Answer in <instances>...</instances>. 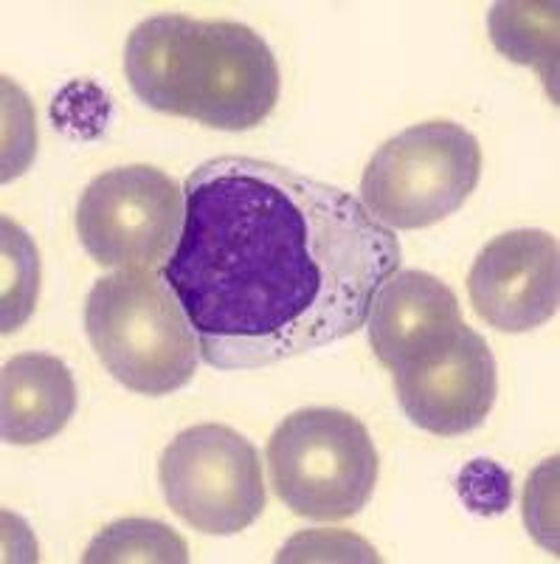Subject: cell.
I'll use <instances>...</instances> for the list:
<instances>
[{"label":"cell","instance_id":"16","mask_svg":"<svg viewBox=\"0 0 560 564\" xmlns=\"http://www.w3.org/2000/svg\"><path fill=\"white\" fill-rule=\"evenodd\" d=\"M554 475H558V457L543 463L527 482L524 494V522L529 533L541 542L547 551L558 553V520H554Z\"/></svg>","mask_w":560,"mask_h":564},{"label":"cell","instance_id":"2","mask_svg":"<svg viewBox=\"0 0 560 564\" xmlns=\"http://www.w3.org/2000/svg\"><path fill=\"white\" fill-rule=\"evenodd\" d=\"M124 77L147 108L229 133L260 128L279 99L274 52L234 20H141L124 45Z\"/></svg>","mask_w":560,"mask_h":564},{"label":"cell","instance_id":"6","mask_svg":"<svg viewBox=\"0 0 560 564\" xmlns=\"http://www.w3.org/2000/svg\"><path fill=\"white\" fill-rule=\"evenodd\" d=\"M166 506L189 528L231 536L265 511V480L254 443L223 423L180 432L158 460Z\"/></svg>","mask_w":560,"mask_h":564},{"label":"cell","instance_id":"9","mask_svg":"<svg viewBox=\"0 0 560 564\" xmlns=\"http://www.w3.org/2000/svg\"><path fill=\"white\" fill-rule=\"evenodd\" d=\"M392 376L408 421L440 437L465 435L482 426L498 395L496 359L487 341L468 325L459 327L446 350Z\"/></svg>","mask_w":560,"mask_h":564},{"label":"cell","instance_id":"14","mask_svg":"<svg viewBox=\"0 0 560 564\" xmlns=\"http://www.w3.org/2000/svg\"><path fill=\"white\" fill-rule=\"evenodd\" d=\"M40 291L37 246L26 231L3 218V322L0 330L12 334L32 316Z\"/></svg>","mask_w":560,"mask_h":564},{"label":"cell","instance_id":"17","mask_svg":"<svg viewBox=\"0 0 560 564\" xmlns=\"http://www.w3.org/2000/svg\"><path fill=\"white\" fill-rule=\"evenodd\" d=\"M312 558H361V562H381L363 539L341 531H307L294 536L276 562H312Z\"/></svg>","mask_w":560,"mask_h":564},{"label":"cell","instance_id":"1","mask_svg":"<svg viewBox=\"0 0 560 564\" xmlns=\"http://www.w3.org/2000/svg\"><path fill=\"white\" fill-rule=\"evenodd\" d=\"M184 193L161 280L215 370H260L358 334L400 269L395 229L355 195L271 161L220 155Z\"/></svg>","mask_w":560,"mask_h":564},{"label":"cell","instance_id":"11","mask_svg":"<svg viewBox=\"0 0 560 564\" xmlns=\"http://www.w3.org/2000/svg\"><path fill=\"white\" fill-rule=\"evenodd\" d=\"M77 410L74 376L48 352H20L3 365L0 432L14 446H32L59 435Z\"/></svg>","mask_w":560,"mask_h":564},{"label":"cell","instance_id":"4","mask_svg":"<svg viewBox=\"0 0 560 564\" xmlns=\"http://www.w3.org/2000/svg\"><path fill=\"white\" fill-rule=\"evenodd\" d=\"M265 457L279 500L307 520H350L375 491V443L350 412L310 406L287 415Z\"/></svg>","mask_w":560,"mask_h":564},{"label":"cell","instance_id":"8","mask_svg":"<svg viewBox=\"0 0 560 564\" xmlns=\"http://www.w3.org/2000/svg\"><path fill=\"white\" fill-rule=\"evenodd\" d=\"M468 294L479 319L502 334H527L558 314V238L541 229L498 235L479 251L468 274Z\"/></svg>","mask_w":560,"mask_h":564},{"label":"cell","instance_id":"3","mask_svg":"<svg viewBox=\"0 0 560 564\" xmlns=\"http://www.w3.org/2000/svg\"><path fill=\"white\" fill-rule=\"evenodd\" d=\"M85 334L105 370L139 395H169L198 370V339L178 296L147 269L94 282L85 300Z\"/></svg>","mask_w":560,"mask_h":564},{"label":"cell","instance_id":"5","mask_svg":"<svg viewBox=\"0 0 560 564\" xmlns=\"http://www.w3.org/2000/svg\"><path fill=\"white\" fill-rule=\"evenodd\" d=\"M479 175L482 150L462 124H411L372 155L361 178V204L388 229H426L462 209Z\"/></svg>","mask_w":560,"mask_h":564},{"label":"cell","instance_id":"12","mask_svg":"<svg viewBox=\"0 0 560 564\" xmlns=\"http://www.w3.org/2000/svg\"><path fill=\"white\" fill-rule=\"evenodd\" d=\"M491 40L518 65H535L558 105V3H496Z\"/></svg>","mask_w":560,"mask_h":564},{"label":"cell","instance_id":"10","mask_svg":"<svg viewBox=\"0 0 560 564\" xmlns=\"http://www.w3.org/2000/svg\"><path fill=\"white\" fill-rule=\"evenodd\" d=\"M366 325L377 361L397 372L446 350L465 322L457 294L440 276L408 269L383 282Z\"/></svg>","mask_w":560,"mask_h":564},{"label":"cell","instance_id":"7","mask_svg":"<svg viewBox=\"0 0 560 564\" xmlns=\"http://www.w3.org/2000/svg\"><path fill=\"white\" fill-rule=\"evenodd\" d=\"M186 220V193L147 164L116 167L85 186L77 235L105 269H161L173 257Z\"/></svg>","mask_w":560,"mask_h":564},{"label":"cell","instance_id":"13","mask_svg":"<svg viewBox=\"0 0 560 564\" xmlns=\"http://www.w3.org/2000/svg\"><path fill=\"white\" fill-rule=\"evenodd\" d=\"M85 564H124V562H189V547L184 539L164 522L128 517L105 528L88 545Z\"/></svg>","mask_w":560,"mask_h":564},{"label":"cell","instance_id":"15","mask_svg":"<svg viewBox=\"0 0 560 564\" xmlns=\"http://www.w3.org/2000/svg\"><path fill=\"white\" fill-rule=\"evenodd\" d=\"M507 468L493 460H473L462 468L459 475V497L468 502L473 513L482 517H496L509 508L513 500V486H509Z\"/></svg>","mask_w":560,"mask_h":564}]
</instances>
